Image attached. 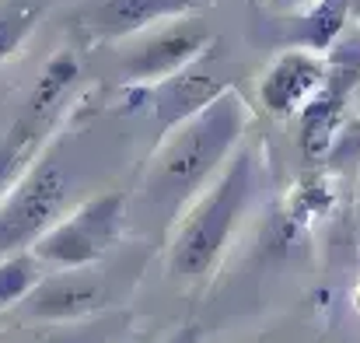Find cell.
Masks as SVG:
<instances>
[{"instance_id":"obj_1","label":"cell","mask_w":360,"mask_h":343,"mask_svg":"<svg viewBox=\"0 0 360 343\" xmlns=\"http://www.w3.org/2000/svg\"><path fill=\"white\" fill-rule=\"evenodd\" d=\"M245 126L248 109L238 92L228 88L207 109L165 130V140L158 144L143 179V197L150 200V207L175 214L193 204L231 161Z\"/></svg>"},{"instance_id":"obj_3","label":"cell","mask_w":360,"mask_h":343,"mask_svg":"<svg viewBox=\"0 0 360 343\" xmlns=\"http://www.w3.org/2000/svg\"><path fill=\"white\" fill-rule=\"evenodd\" d=\"M67 197L70 172L53 151H46L0 200V263L18 252H28L53 228L67 211Z\"/></svg>"},{"instance_id":"obj_20","label":"cell","mask_w":360,"mask_h":343,"mask_svg":"<svg viewBox=\"0 0 360 343\" xmlns=\"http://www.w3.org/2000/svg\"><path fill=\"white\" fill-rule=\"evenodd\" d=\"M357 225H360V182H357Z\"/></svg>"},{"instance_id":"obj_15","label":"cell","mask_w":360,"mask_h":343,"mask_svg":"<svg viewBox=\"0 0 360 343\" xmlns=\"http://www.w3.org/2000/svg\"><path fill=\"white\" fill-rule=\"evenodd\" d=\"M0 343H88L77 333V323L70 326H21L4 333Z\"/></svg>"},{"instance_id":"obj_8","label":"cell","mask_w":360,"mask_h":343,"mask_svg":"<svg viewBox=\"0 0 360 343\" xmlns=\"http://www.w3.org/2000/svg\"><path fill=\"white\" fill-rule=\"evenodd\" d=\"M210 0H95L84 14V28L98 39H129L161 21L193 18Z\"/></svg>"},{"instance_id":"obj_21","label":"cell","mask_w":360,"mask_h":343,"mask_svg":"<svg viewBox=\"0 0 360 343\" xmlns=\"http://www.w3.org/2000/svg\"><path fill=\"white\" fill-rule=\"evenodd\" d=\"M357 130H360V113H357Z\"/></svg>"},{"instance_id":"obj_19","label":"cell","mask_w":360,"mask_h":343,"mask_svg":"<svg viewBox=\"0 0 360 343\" xmlns=\"http://www.w3.org/2000/svg\"><path fill=\"white\" fill-rule=\"evenodd\" d=\"M354 21L360 25V0H354Z\"/></svg>"},{"instance_id":"obj_10","label":"cell","mask_w":360,"mask_h":343,"mask_svg":"<svg viewBox=\"0 0 360 343\" xmlns=\"http://www.w3.org/2000/svg\"><path fill=\"white\" fill-rule=\"evenodd\" d=\"M350 21H354V0H315L294 21L290 42L301 46V49L329 56L336 49V42L347 35Z\"/></svg>"},{"instance_id":"obj_7","label":"cell","mask_w":360,"mask_h":343,"mask_svg":"<svg viewBox=\"0 0 360 343\" xmlns=\"http://www.w3.org/2000/svg\"><path fill=\"white\" fill-rule=\"evenodd\" d=\"M326 81H329V56L290 46L269 60V67L255 85V95L273 119H290L301 116V109L326 88Z\"/></svg>"},{"instance_id":"obj_17","label":"cell","mask_w":360,"mask_h":343,"mask_svg":"<svg viewBox=\"0 0 360 343\" xmlns=\"http://www.w3.org/2000/svg\"><path fill=\"white\" fill-rule=\"evenodd\" d=\"M273 4H280V7H290V11H308L315 0H273Z\"/></svg>"},{"instance_id":"obj_5","label":"cell","mask_w":360,"mask_h":343,"mask_svg":"<svg viewBox=\"0 0 360 343\" xmlns=\"http://www.w3.org/2000/svg\"><path fill=\"white\" fill-rule=\"evenodd\" d=\"M109 305V284L91 266L49 270L42 280L14 305L11 316L32 326H70L98 316Z\"/></svg>"},{"instance_id":"obj_6","label":"cell","mask_w":360,"mask_h":343,"mask_svg":"<svg viewBox=\"0 0 360 343\" xmlns=\"http://www.w3.org/2000/svg\"><path fill=\"white\" fill-rule=\"evenodd\" d=\"M210 46V28L196 18H179L168 21L165 28L150 32L147 39H140L126 56H122V70L126 81L133 85H161L168 77H175L179 70H186L189 63H196Z\"/></svg>"},{"instance_id":"obj_14","label":"cell","mask_w":360,"mask_h":343,"mask_svg":"<svg viewBox=\"0 0 360 343\" xmlns=\"http://www.w3.org/2000/svg\"><path fill=\"white\" fill-rule=\"evenodd\" d=\"M42 273H46V266L39 263V256L32 249L4 259L0 263V316L14 312V305L42 280Z\"/></svg>"},{"instance_id":"obj_13","label":"cell","mask_w":360,"mask_h":343,"mask_svg":"<svg viewBox=\"0 0 360 343\" xmlns=\"http://www.w3.org/2000/svg\"><path fill=\"white\" fill-rule=\"evenodd\" d=\"M46 0H0V63L11 60L35 32Z\"/></svg>"},{"instance_id":"obj_11","label":"cell","mask_w":360,"mask_h":343,"mask_svg":"<svg viewBox=\"0 0 360 343\" xmlns=\"http://www.w3.org/2000/svg\"><path fill=\"white\" fill-rule=\"evenodd\" d=\"M77 74H81V67H77V56L70 49H60L56 56H49V63L42 67V74H39V81L32 88V99H28L25 116H32L39 123H49V116L60 109L63 95L74 88Z\"/></svg>"},{"instance_id":"obj_12","label":"cell","mask_w":360,"mask_h":343,"mask_svg":"<svg viewBox=\"0 0 360 343\" xmlns=\"http://www.w3.org/2000/svg\"><path fill=\"white\" fill-rule=\"evenodd\" d=\"M46 130V123L21 116L11 133L0 140V200L14 189V182L28 172V165L35 161V147H39V133Z\"/></svg>"},{"instance_id":"obj_16","label":"cell","mask_w":360,"mask_h":343,"mask_svg":"<svg viewBox=\"0 0 360 343\" xmlns=\"http://www.w3.org/2000/svg\"><path fill=\"white\" fill-rule=\"evenodd\" d=\"M165 343H203V333H200V326H182L179 333H172Z\"/></svg>"},{"instance_id":"obj_9","label":"cell","mask_w":360,"mask_h":343,"mask_svg":"<svg viewBox=\"0 0 360 343\" xmlns=\"http://www.w3.org/2000/svg\"><path fill=\"white\" fill-rule=\"evenodd\" d=\"M231 85H224L207 63L196 60L186 70H179L175 77L154 85V116H158L161 130H172L182 119H189V116H196L200 109H207Z\"/></svg>"},{"instance_id":"obj_2","label":"cell","mask_w":360,"mask_h":343,"mask_svg":"<svg viewBox=\"0 0 360 343\" xmlns=\"http://www.w3.org/2000/svg\"><path fill=\"white\" fill-rule=\"evenodd\" d=\"M259 165L255 151L238 147L217 179L182 211L168 242V277L175 284H203L228 252L241 218L255 197Z\"/></svg>"},{"instance_id":"obj_18","label":"cell","mask_w":360,"mask_h":343,"mask_svg":"<svg viewBox=\"0 0 360 343\" xmlns=\"http://www.w3.org/2000/svg\"><path fill=\"white\" fill-rule=\"evenodd\" d=\"M255 343H287V333H273V337H262V340Z\"/></svg>"},{"instance_id":"obj_4","label":"cell","mask_w":360,"mask_h":343,"mask_svg":"<svg viewBox=\"0 0 360 343\" xmlns=\"http://www.w3.org/2000/svg\"><path fill=\"white\" fill-rule=\"evenodd\" d=\"M126 218V193H98L74 211H67L53 228L46 231L32 252L39 256L42 266L49 270H81L95 266L116 242Z\"/></svg>"}]
</instances>
